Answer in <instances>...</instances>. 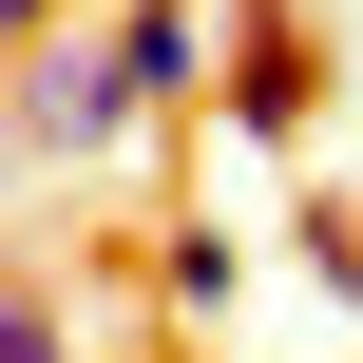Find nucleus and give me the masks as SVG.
<instances>
[{"instance_id": "1", "label": "nucleus", "mask_w": 363, "mask_h": 363, "mask_svg": "<svg viewBox=\"0 0 363 363\" xmlns=\"http://www.w3.org/2000/svg\"><path fill=\"white\" fill-rule=\"evenodd\" d=\"M306 115H325V38L287 0H211V134L230 153H306Z\"/></svg>"}, {"instance_id": "2", "label": "nucleus", "mask_w": 363, "mask_h": 363, "mask_svg": "<svg viewBox=\"0 0 363 363\" xmlns=\"http://www.w3.org/2000/svg\"><path fill=\"white\" fill-rule=\"evenodd\" d=\"M0 115H19V153H134V134H153L96 38H19V57H0Z\"/></svg>"}, {"instance_id": "3", "label": "nucleus", "mask_w": 363, "mask_h": 363, "mask_svg": "<svg viewBox=\"0 0 363 363\" xmlns=\"http://www.w3.org/2000/svg\"><path fill=\"white\" fill-rule=\"evenodd\" d=\"M96 57H115V96H134V115H172V96H211V0H115V19H96Z\"/></svg>"}, {"instance_id": "4", "label": "nucleus", "mask_w": 363, "mask_h": 363, "mask_svg": "<svg viewBox=\"0 0 363 363\" xmlns=\"http://www.w3.org/2000/svg\"><path fill=\"white\" fill-rule=\"evenodd\" d=\"M153 287H172L191 325H230V287H249V249H230V230H153Z\"/></svg>"}, {"instance_id": "5", "label": "nucleus", "mask_w": 363, "mask_h": 363, "mask_svg": "<svg viewBox=\"0 0 363 363\" xmlns=\"http://www.w3.org/2000/svg\"><path fill=\"white\" fill-rule=\"evenodd\" d=\"M287 249H306V287H325V306H363V211H345V191H306V211H287Z\"/></svg>"}, {"instance_id": "6", "label": "nucleus", "mask_w": 363, "mask_h": 363, "mask_svg": "<svg viewBox=\"0 0 363 363\" xmlns=\"http://www.w3.org/2000/svg\"><path fill=\"white\" fill-rule=\"evenodd\" d=\"M19 38H57V0H0V57H19Z\"/></svg>"}, {"instance_id": "7", "label": "nucleus", "mask_w": 363, "mask_h": 363, "mask_svg": "<svg viewBox=\"0 0 363 363\" xmlns=\"http://www.w3.org/2000/svg\"><path fill=\"white\" fill-rule=\"evenodd\" d=\"M0 172H19V115H0Z\"/></svg>"}]
</instances>
